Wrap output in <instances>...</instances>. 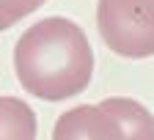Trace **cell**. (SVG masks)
<instances>
[{"instance_id": "1", "label": "cell", "mask_w": 154, "mask_h": 140, "mask_svg": "<svg viewBox=\"0 0 154 140\" xmlns=\"http://www.w3.org/2000/svg\"><path fill=\"white\" fill-rule=\"evenodd\" d=\"M14 72L19 85L36 99L66 102L91 85V41L77 22L47 17L17 38Z\"/></svg>"}, {"instance_id": "2", "label": "cell", "mask_w": 154, "mask_h": 140, "mask_svg": "<svg viewBox=\"0 0 154 140\" xmlns=\"http://www.w3.org/2000/svg\"><path fill=\"white\" fill-rule=\"evenodd\" d=\"M55 140H154V115L129 96L63 113L52 129Z\"/></svg>"}, {"instance_id": "3", "label": "cell", "mask_w": 154, "mask_h": 140, "mask_svg": "<svg viewBox=\"0 0 154 140\" xmlns=\"http://www.w3.org/2000/svg\"><path fill=\"white\" fill-rule=\"evenodd\" d=\"M96 30L107 50L124 58L154 55V0H99Z\"/></svg>"}, {"instance_id": "4", "label": "cell", "mask_w": 154, "mask_h": 140, "mask_svg": "<svg viewBox=\"0 0 154 140\" xmlns=\"http://www.w3.org/2000/svg\"><path fill=\"white\" fill-rule=\"evenodd\" d=\"M36 113L17 96H0V140H33Z\"/></svg>"}, {"instance_id": "5", "label": "cell", "mask_w": 154, "mask_h": 140, "mask_svg": "<svg viewBox=\"0 0 154 140\" xmlns=\"http://www.w3.org/2000/svg\"><path fill=\"white\" fill-rule=\"evenodd\" d=\"M47 0H0V33L14 28L19 19H25L36 8H42Z\"/></svg>"}]
</instances>
